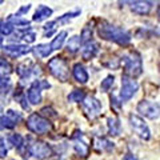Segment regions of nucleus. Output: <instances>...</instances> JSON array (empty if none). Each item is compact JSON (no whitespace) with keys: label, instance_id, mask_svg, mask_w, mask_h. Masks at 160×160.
<instances>
[{"label":"nucleus","instance_id":"obj_1","mask_svg":"<svg viewBox=\"0 0 160 160\" xmlns=\"http://www.w3.org/2000/svg\"><path fill=\"white\" fill-rule=\"evenodd\" d=\"M99 35L106 40H112V42L120 44V46H127L131 42V36L127 31H124L120 27L111 26L108 23H102L99 26Z\"/></svg>","mask_w":160,"mask_h":160},{"label":"nucleus","instance_id":"obj_2","mask_svg":"<svg viewBox=\"0 0 160 160\" xmlns=\"http://www.w3.org/2000/svg\"><path fill=\"white\" fill-rule=\"evenodd\" d=\"M27 128L36 135H44L52 131V123L39 113H31L27 119Z\"/></svg>","mask_w":160,"mask_h":160},{"label":"nucleus","instance_id":"obj_3","mask_svg":"<svg viewBox=\"0 0 160 160\" xmlns=\"http://www.w3.org/2000/svg\"><path fill=\"white\" fill-rule=\"evenodd\" d=\"M123 66L126 69V76L129 78H136L143 72L142 66V59H140L139 53L136 52H129L123 56Z\"/></svg>","mask_w":160,"mask_h":160},{"label":"nucleus","instance_id":"obj_4","mask_svg":"<svg viewBox=\"0 0 160 160\" xmlns=\"http://www.w3.org/2000/svg\"><path fill=\"white\" fill-rule=\"evenodd\" d=\"M49 72L60 82H67L69 78V68L67 62L63 58H53L48 62Z\"/></svg>","mask_w":160,"mask_h":160},{"label":"nucleus","instance_id":"obj_5","mask_svg":"<svg viewBox=\"0 0 160 160\" xmlns=\"http://www.w3.org/2000/svg\"><path fill=\"white\" fill-rule=\"evenodd\" d=\"M129 124H131V128L133 129V132L136 133L139 138H142L143 140H148L151 138V131H149L148 126L138 115H133V113L129 115Z\"/></svg>","mask_w":160,"mask_h":160},{"label":"nucleus","instance_id":"obj_6","mask_svg":"<svg viewBox=\"0 0 160 160\" xmlns=\"http://www.w3.org/2000/svg\"><path fill=\"white\" fill-rule=\"evenodd\" d=\"M138 88H139V84L136 80L124 75L122 78V91H120V99H122V102H127V100L131 99L136 93Z\"/></svg>","mask_w":160,"mask_h":160},{"label":"nucleus","instance_id":"obj_7","mask_svg":"<svg viewBox=\"0 0 160 160\" xmlns=\"http://www.w3.org/2000/svg\"><path fill=\"white\" fill-rule=\"evenodd\" d=\"M83 111L89 119H95L102 113V103L96 98L87 96L83 100Z\"/></svg>","mask_w":160,"mask_h":160},{"label":"nucleus","instance_id":"obj_8","mask_svg":"<svg viewBox=\"0 0 160 160\" xmlns=\"http://www.w3.org/2000/svg\"><path fill=\"white\" fill-rule=\"evenodd\" d=\"M28 152L38 160H44L52 155V149L44 142H35L28 147Z\"/></svg>","mask_w":160,"mask_h":160},{"label":"nucleus","instance_id":"obj_9","mask_svg":"<svg viewBox=\"0 0 160 160\" xmlns=\"http://www.w3.org/2000/svg\"><path fill=\"white\" fill-rule=\"evenodd\" d=\"M138 111L146 118L155 120L159 118V104L155 102H149V100H142L138 104Z\"/></svg>","mask_w":160,"mask_h":160},{"label":"nucleus","instance_id":"obj_10","mask_svg":"<svg viewBox=\"0 0 160 160\" xmlns=\"http://www.w3.org/2000/svg\"><path fill=\"white\" fill-rule=\"evenodd\" d=\"M3 51L4 53L9 58H20L23 55H27L32 51L27 44H11V46H6L3 47Z\"/></svg>","mask_w":160,"mask_h":160},{"label":"nucleus","instance_id":"obj_11","mask_svg":"<svg viewBox=\"0 0 160 160\" xmlns=\"http://www.w3.org/2000/svg\"><path fill=\"white\" fill-rule=\"evenodd\" d=\"M28 100L33 106L42 103V88L39 86V80H35L31 88L28 89Z\"/></svg>","mask_w":160,"mask_h":160},{"label":"nucleus","instance_id":"obj_12","mask_svg":"<svg viewBox=\"0 0 160 160\" xmlns=\"http://www.w3.org/2000/svg\"><path fill=\"white\" fill-rule=\"evenodd\" d=\"M153 6L151 2H132L131 3V11L138 15H147Z\"/></svg>","mask_w":160,"mask_h":160},{"label":"nucleus","instance_id":"obj_13","mask_svg":"<svg viewBox=\"0 0 160 160\" xmlns=\"http://www.w3.org/2000/svg\"><path fill=\"white\" fill-rule=\"evenodd\" d=\"M99 51V44L95 43V42H91V43H87L86 47L82 49V56L84 60H91L96 56V53Z\"/></svg>","mask_w":160,"mask_h":160},{"label":"nucleus","instance_id":"obj_14","mask_svg":"<svg viewBox=\"0 0 160 160\" xmlns=\"http://www.w3.org/2000/svg\"><path fill=\"white\" fill-rule=\"evenodd\" d=\"M72 75H73V78L78 83L84 84V83L88 82V73H87L86 68H84L82 64H75L73 69H72Z\"/></svg>","mask_w":160,"mask_h":160},{"label":"nucleus","instance_id":"obj_15","mask_svg":"<svg viewBox=\"0 0 160 160\" xmlns=\"http://www.w3.org/2000/svg\"><path fill=\"white\" fill-rule=\"evenodd\" d=\"M52 15V9L47 7V6H39L38 9H36V12H35L33 15V22H43V20H46L47 18H49Z\"/></svg>","mask_w":160,"mask_h":160},{"label":"nucleus","instance_id":"obj_16","mask_svg":"<svg viewBox=\"0 0 160 160\" xmlns=\"http://www.w3.org/2000/svg\"><path fill=\"white\" fill-rule=\"evenodd\" d=\"M66 38H67V31H62L59 32L56 36H55V39L52 40V43L49 44L51 46V49L52 51H56V49H60L63 47L64 42H66Z\"/></svg>","mask_w":160,"mask_h":160},{"label":"nucleus","instance_id":"obj_17","mask_svg":"<svg viewBox=\"0 0 160 160\" xmlns=\"http://www.w3.org/2000/svg\"><path fill=\"white\" fill-rule=\"evenodd\" d=\"M107 124H108V131L111 135H113V136H116V135L120 133V128H122V126H120L119 123V119L118 118H108L107 120Z\"/></svg>","mask_w":160,"mask_h":160},{"label":"nucleus","instance_id":"obj_18","mask_svg":"<svg viewBox=\"0 0 160 160\" xmlns=\"http://www.w3.org/2000/svg\"><path fill=\"white\" fill-rule=\"evenodd\" d=\"M80 44H82V42H80V38L75 35V36L69 38V40H68V43H67V51L71 52V53L76 52L78 49L80 48Z\"/></svg>","mask_w":160,"mask_h":160},{"label":"nucleus","instance_id":"obj_19","mask_svg":"<svg viewBox=\"0 0 160 160\" xmlns=\"http://www.w3.org/2000/svg\"><path fill=\"white\" fill-rule=\"evenodd\" d=\"M51 52H52V49L49 44H39V46L35 47V53L39 55L40 58H47Z\"/></svg>","mask_w":160,"mask_h":160},{"label":"nucleus","instance_id":"obj_20","mask_svg":"<svg viewBox=\"0 0 160 160\" xmlns=\"http://www.w3.org/2000/svg\"><path fill=\"white\" fill-rule=\"evenodd\" d=\"M12 72V66L6 59L0 58V76H8Z\"/></svg>","mask_w":160,"mask_h":160},{"label":"nucleus","instance_id":"obj_21","mask_svg":"<svg viewBox=\"0 0 160 160\" xmlns=\"http://www.w3.org/2000/svg\"><path fill=\"white\" fill-rule=\"evenodd\" d=\"M7 22L11 23L13 27L15 26H16V27H19V26H28V24H29V22L27 19H22L19 15H16V16H15V15H11V16L7 19Z\"/></svg>","mask_w":160,"mask_h":160},{"label":"nucleus","instance_id":"obj_22","mask_svg":"<svg viewBox=\"0 0 160 160\" xmlns=\"http://www.w3.org/2000/svg\"><path fill=\"white\" fill-rule=\"evenodd\" d=\"M15 126H16V123L6 115L0 118V129H12L15 128Z\"/></svg>","mask_w":160,"mask_h":160},{"label":"nucleus","instance_id":"obj_23","mask_svg":"<svg viewBox=\"0 0 160 160\" xmlns=\"http://www.w3.org/2000/svg\"><path fill=\"white\" fill-rule=\"evenodd\" d=\"M12 32H13V26L12 24L9 22H7V20H0V33L8 36V35H11Z\"/></svg>","mask_w":160,"mask_h":160},{"label":"nucleus","instance_id":"obj_24","mask_svg":"<svg viewBox=\"0 0 160 160\" xmlns=\"http://www.w3.org/2000/svg\"><path fill=\"white\" fill-rule=\"evenodd\" d=\"M9 142H11V144H13V147H16L18 149H20L24 146V138L19 133L11 135V136H9Z\"/></svg>","mask_w":160,"mask_h":160},{"label":"nucleus","instance_id":"obj_25","mask_svg":"<svg viewBox=\"0 0 160 160\" xmlns=\"http://www.w3.org/2000/svg\"><path fill=\"white\" fill-rule=\"evenodd\" d=\"M84 98H86V95H84L83 91H80V89H75V91H72L67 96L69 102H83Z\"/></svg>","mask_w":160,"mask_h":160},{"label":"nucleus","instance_id":"obj_26","mask_svg":"<svg viewBox=\"0 0 160 160\" xmlns=\"http://www.w3.org/2000/svg\"><path fill=\"white\" fill-rule=\"evenodd\" d=\"M19 39H23L26 43H33L35 40H36V33L31 29H27V31H24L20 33V38Z\"/></svg>","mask_w":160,"mask_h":160},{"label":"nucleus","instance_id":"obj_27","mask_svg":"<svg viewBox=\"0 0 160 160\" xmlns=\"http://www.w3.org/2000/svg\"><path fill=\"white\" fill-rule=\"evenodd\" d=\"M73 147H75V151H76L78 153H80L82 156H87V153H88V146H87L86 143H83V142H75Z\"/></svg>","mask_w":160,"mask_h":160},{"label":"nucleus","instance_id":"obj_28","mask_svg":"<svg viewBox=\"0 0 160 160\" xmlns=\"http://www.w3.org/2000/svg\"><path fill=\"white\" fill-rule=\"evenodd\" d=\"M92 38V27H89V26H86L83 28V31H82V35H80V42L82 43H86L88 42L89 39Z\"/></svg>","mask_w":160,"mask_h":160},{"label":"nucleus","instance_id":"obj_29","mask_svg":"<svg viewBox=\"0 0 160 160\" xmlns=\"http://www.w3.org/2000/svg\"><path fill=\"white\" fill-rule=\"evenodd\" d=\"M113 76L112 75H109V76H107L106 79L102 82V86H100V88H102V91L103 92H107V91H109V88H111L112 86H113Z\"/></svg>","mask_w":160,"mask_h":160},{"label":"nucleus","instance_id":"obj_30","mask_svg":"<svg viewBox=\"0 0 160 160\" xmlns=\"http://www.w3.org/2000/svg\"><path fill=\"white\" fill-rule=\"evenodd\" d=\"M6 116H8L9 119H12L16 124H18L20 120H22V118H23V116H22V113L18 112V111H13V109H8L7 113H6Z\"/></svg>","mask_w":160,"mask_h":160},{"label":"nucleus","instance_id":"obj_31","mask_svg":"<svg viewBox=\"0 0 160 160\" xmlns=\"http://www.w3.org/2000/svg\"><path fill=\"white\" fill-rule=\"evenodd\" d=\"M40 116H49V118H56L58 116V113L53 111L52 108H49V107H44L42 111H40Z\"/></svg>","mask_w":160,"mask_h":160},{"label":"nucleus","instance_id":"obj_32","mask_svg":"<svg viewBox=\"0 0 160 160\" xmlns=\"http://www.w3.org/2000/svg\"><path fill=\"white\" fill-rule=\"evenodd\" d=\"M96 143L100 144V148H102V151H104V149H111L113 147V143L108 142V140H106V139H99Z\"/></svg>","mask_w":160,"mask_h":160},{"label":"nucleus","instance_id":"obj_33","mask_svg":"<svg viewBox=\"0 0 160 160\" xmlns=\"http://www.w3.org/2000/svg\"><path fill=\"white\" fill-rule=\"evenodd\" d=\"M7 146H6V140L3 138H0V158H6L7 156Z\"/></svg>","mask_w":160,"mask_h":160},{"label":"nucleus","instance_id":"obj_34","mask_svg":"<svg viewBox=\"0 0 160 160\" xmlns=\"http://www.w3.org/2000/svg\"><path fill=\"white\" fill-rule=\"evenodd\" d=\"M123 160H138V158L135 156V155H131V153H128V155H126V156L123 158Z\"/></svg>","mask_w":160,"mask_h":160},{"label":"nucleus","instance_id":"obj_35","mask_svg":"<svg viewBox=\"0 0 160 160\" xmlns=\"http://www.w3.org/2000/svg\"><path fill=\"white\" fill-rule=\"evenodd\" d=\"M29 8H31V6H29V4H27V6H24V7H22V8H20L19 13H24V12H28V11H29Z\"/></svg>","mask_w":160,"mask_h":160},{"label":"nucleus","instance_id":"obj_36","mask_svg":"<svg viewBox=\"0 0 160 160\" xmlns=\"http://www.w3.org/2000/svg\"><path fill=\"white\" fill-rule=\"evenodd\" d=\"M2 113H3V106L0 104V118H2Z\"/></svg>","mask_w":160,"mask_h":160},{"label":"nucleus","instance_id":"obj_37","mask_svg":"<svg viewBox=\"0 0 160 160\" xmlns=\"http://www.w3.org/2000/svg\"><path fill=\"white\" fill-rule=\"evenodd\" d=\"M2 46H3V39L0 38V48H2Z\"/></svg>","mask_w":160,"mask_h":160}]
</instances>
